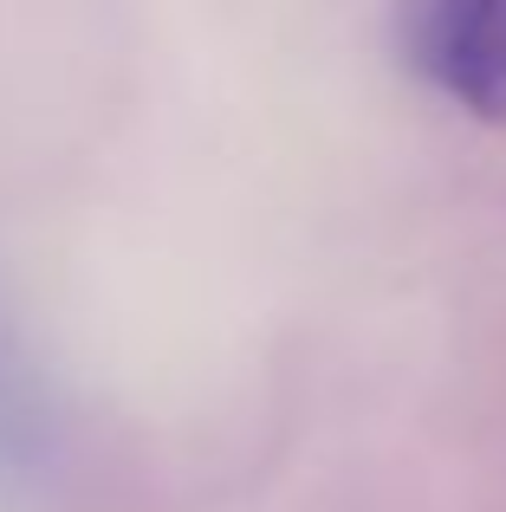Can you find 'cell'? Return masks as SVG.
Here are the masks:
<instances>
[{
  "mask_svg": "<svg viewBox=\"0 0 506 512\" xmlns=\"http://www.w3.org/2000/svg\"><path fill=\"white\" fill-rule=\"evenodd\" d=\"M403 52L468 117L506 124V0H409Z\"/></svg>",
  "mask_w": 506,
  "mask_h": 512,
  "instance_id": "cell-1",
  "label": "cell"
}]
</instances>
